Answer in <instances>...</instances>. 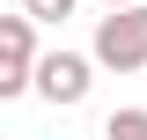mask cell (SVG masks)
Segmentation results:
<instances>
[{"mask_svg":"<svg viewBox=\"0 0 147 140\" xmlns=\"http://www.w3.org/2000/svg\"><path fill=\"white\" fill-rule=\"evenodd\" d=\"M88 52H96V67H110V74H140V67H147V0H132V7H103Z\"/></svg>","mask_w":147,"mask_h":140,"instance_id":"cell-1","label":"cell"},{"mask_svg":"<svg viewBox=\"0 0 147 140\" xmlns=\"http://www.w3.org/2000/svg\"><path fill=\"white\" fill-rule=\"evenodd\" d=\"M37 15H0V96H30L37 88Z\"/></svg>","mask_w":147,"mask_h":140,"instance_id":"cell-2","label":"cell"},{"mask_svg":"<svg viewBox=\"0 0 147 140\" xmlns=\"http://www.w3.org/2000/svg\"><path fill=\"white\" fill-rule=\"evenodd\" d=\"M88 88H96V52H44L37 59V96L52 111L88 103Z\"/></svg>","mask_w":147,"mask_h":140,"instance_id":"cell-3","label":"cell"},{"mask_svg":"<svg viewBox=\"0 0 147 140\" xmlns=\"http://www.w3.org/2000/svg\"><path fill=\"white\" fill-rule=\"evenodd\" d=\"M103 140H147V103H118L103 118Z\"/></svg>","mask_w":147,"mask_h":140,"instance_id":"cell-4","label":"cell"},{"mask_svg":"<svg viewBox=\"0 0 147 140\" xmlns=\"http://www.w3.org/2000/svg\"><path fill=\"white\" fill-rule=\"evenodd\" d=\"M81 0H22V15H37V22H66Z\"/></svg>","mask_w":147,"mask_h":140,"instance_id":"cell-5","label":"cell"},{"mask_svg":"<svg viewBox=\"0 0 147 140\" xmlns=\"http://www.w3.org/2000/svg\"><path fill=\"white\" fill-rule=\"evenodd\" d=\"M96 7H132V0H96Z\"/></svg>","mask_w":147,"mask_h":140,"instance_id":"cell-6","label":"cell"}]
</instances>
